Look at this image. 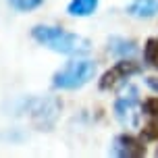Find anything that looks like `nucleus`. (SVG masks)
Wrapping results in <instances>:
<instances>
[{
    "label": "nucleus",
    "instance_id": "1",
    "mask_svg": "<svg viewBox=\"0 0 158 158\" xmlns=\"http://www.w3.org/2000/svg\"><path fill=\"white\" fill-rule=\"evenodd\" d=\"M31 38L44 48L64 56H85L92 50V42L87 38L54 25H35L31 29Z\"/></svg>",
    "mask_w": 158,
    "mask_h": 158
},
{
    "label": "nucleus",
    "instance_id": "14",
    "mask_svg": "<svg viewBox=\"0 0 158 158\" xmlns=\"http://www.w3.org/2000/svg\"><path fill=\"white\" fill-rule=\"evenodd\" d=\"M146 85L150 87L152 92H156V94H158V77H148V79H146Z\"/></svg>",
    "mask_w": 158,
    "mask_h": 158
},
{
    "label": "nucleus",
    "instance_id": "8",
    "mask_svg": "<svg viewBox=\"0 0 158 158\" xmlns=\"http://www.w3.org/2000/svg\"><path fill=\"white\" fill-rule=\"evenodd\" d=\"M127 15L135 19H152L158 15V0H131L127 4Z\"/></svg>",
    "mask_w": 158,
    "mask_h": 158
},
{
    "label": "nucleus",
    "instance_id": "12",
    "mask_svg": "<svg viewBox=\"0 0 158 158\" xmlns=\"http://www.w3.org/2000/svg\"><path fill=\"white\" fill-rule=\"evenodd\" d=\"M139 137H142L143 142H156V139H158V121L150 118V123H146V125H143Z\"/></svg>",
    "mask_w": 158,
    "mask_h": 158
},
{
    "label": "nucleus",
    "instance_id": "15",
    "mask_svg": "<svg viewBox=\"0 0 158 158\" xmlns=\"http://www.w3.org/2000/svg\"><path fill=\"white\" fill-rule=\"evenodd\" d=\"M156 156H158V148H156Z\"/></svg>",
    "mask_w": 158,
    "mask_h": 158
},
{
    "label": "nucleus",
    "instance_id": "6",
    "mask_svg": "<svg viewBox=\"0 0 158 158\" xmlns=\"http://www.w3.org/2000/svg\"><path fill=\"white\" fill-rule=\"evenodd\" d=\"M108 152L117 158H142L146 156V142L131 133H121L112 139Z\"/></svg>",
    "mask_w": 158,
    "mask_h": 158
},
{
    "label": "nucleus",
    "instance_id": "4",
    "mask_svg": "<svg viewBox=\"0 0 158 158\" xmlns=\"http://www.w3.org/2000/svg\"><path fill=\"white\" fill-rule=\"evenodd\" d=\"M114 118H117L125 129H135L139 127V114H142V102H139V89L127 81L121 85V92L114 98L112 104Z\"/></svg>",
    "mask_w": 158,
    "mask_h": 158
},
{
    "label": "nucleus",
    "instance_id": "10",
    "mask_svg": "<svg viewBox=\"0 0 158 158\" xmlns=\"http://www.w3.org/2000/svg\"><path fill=\"white\" fill-rule=\"evenodd\" d=\"M143 63L158 71V38H148L143 44Z\"/></svg>",
    "mask_w": 158,
    "mask_h": 158
},
{
    "label": "nucleus",
    "instance_id": "13",
    "mask_svg": "<svg viewBox=\"0 0 158 158\" xmlns=\"http://www.w3.org/2000/svg\"><path fill=\"white\" fill-rule=\"evenodd\" d=\"M142 112L146 114V117L158 121V96H152V98H148V100H143Z\"/></svg>",
    "mask_w": 158,
    "mask_h": 158
},
{
    "label": "nucleus",
    "instance_id": "7",
    "mask_svg": "<svg viewBox=\"0 0 158 158\" xmlns=\"http://www.w3.org/2000/svg\"><path fill=\"white\" fill-rule=\"evenodd\" d=\"M108 52L117 58H133V54L137 52V42L131 38L112 35L108 40Z\"/></svg>",
    "mask_w": 158,
    "mask_h": 158
},
{
    "label": "nucleus",
    "instance_id": "3",
    "mask_svg": "<svg viewBox=\"0 0 158 158\" xmlns=\"http://www.w3.org/2000/svg\"><path fill=\"white\" fill-rule=\"evenodd\" d=\"M63 102L54 96L46 98H27L21 102V112H27L31 123L38 127L40 131H50L56 125V121L60 117Z\"/></svg>",
    "mask_w": 158,
    "mask_h": 158
},
{
    "label": "nucleus",
    "instance_id": "5",
    "mask_svg": "<svg viewBox=\"0 0 158 158\" xmlns=\"http://www.w3.org/2000/svg\"><path fill=\"white\" fill-rule=\"evenodd\" d=\"M139 73H142V67L135 63L133 58H121L108 71H104V75L98 81V89L100 92H112L117 87L125 85L129 79L139 75Z\"/></svg>",
    "mask_w": 158,
    "mask_h": 158
},
{
    "label": "nucleus",
    "instance_id": "2",
    "mask_svg": "<svg viewBox=\"0 0 158 158\" xmlns=\"http://www.w3.org/2000/svg\"><path fill=\"white\" fill-rule=\"evenodd\" d=\"M98 73V64L89 58H81V56H73L69 63L60 67L58 71L52 75V87L54 89H79V87L87 85Z\"/></svg>",
    "mask_w": 158,
    "mask_h": 158
},
{
    "label": "nucleus",
    "instance_id": "11",
    "mask_svg": "<svg viewBox=\"0 0 158 158\" xmlns=\"http://www.w3.org/2000/svg\"><path fill=\"white\" fill-rule=\"evenodd\" d=\"M8 4L19 13H29V10H35L42 6L44 0H8Z\"/></svg>",
    "mask_w": 158,
    "mask_h": 158
},
{
    "label": "nucleus",
    "instance_id": "9",
    "mask_svg": "<svg viewBox=\"0 0 158 158\" xmlns=\"http://www.w3.org/2000/svg\"><path fill=\"white\" fill-rule=\"evenodd\" d=\"M100 0H71L67 4V13L71 17H89L98 10Z\"/></svg>",
    "mask_w": 158,
    "mask_h": 158
}]
</instances>
